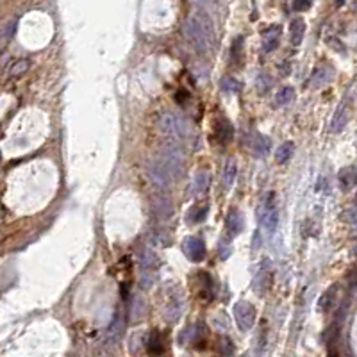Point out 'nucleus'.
Returning a JSON list of instances; mask_svg holds the SVG:
<instances>
[{"label":"nucleus","mask_w":357,"mask_h":357,"mask_svg":"<svg viewBox=\"0 0 357 357\" xmlns=\"http://www.w3.org/2000/svg\"><path fill=\"white\" fill-rule=\"evenodd\" d=\"M184 36L193 48L207 54L214 45V23L204 9L193 11L184 23Z\"/></svg>","instance_id":"obj_1"},{"label":"nucleus","mask_w":357,"mask_h":357,"mask_svg":"<svg viewBox=\"0 0 357 357\" xmlns=\"http://www.w3.org/2000/svg\"><path fill=\"white\" fill-rule=\"evenodd\" d=\"M159 127L168 138H171V140H175V141L186 140V138H189L193 132L191 124H189L186 118H182V116H179V114H175V113L163 114V116H161V122H159Z\"/></svg>","instance_id":"obj_2"},{"label":"nucleus","mask_w":357,"mask_h":357,"mask_svg":"<svg viewBox=\"0 0 357 357\" xmlns=\"http://www.w3.org/2000/svg\"><path fill=\"white\" fill-rule=\"evenodd\" d=\"M159 159L166 166V170L171 175L173 182L181 181L182 171H184V152L177 145H166L163 154L159 155Z\"/></svg>","instance_id":"obj_3"},{"label":"nucleus","mask_w":357,"mask_h":357,"mask_svg":"<svg viewBox=\"0 0 357 357\" xmlns=\"http://www.w3.org/2000/svg\"><path fill=\"white\" fill-rule=\"evenodd\" d=\"M257 218H259V225L263 231H266L268 234H273L277 225H279V211H277V206H275V195L270 193L266 200L261 204L257 211Z\"/></svg>","instance_id":"obj_4"},{"label":"nucleus","mask_w":357,"mask_h":357,"mask_svg":"<svg viewBox=\"0 0 357 357\" xmlns=\"http://www.w3.org/2000/svg\"><path fill=\"white\" fill-rule=\"evenodd\" d=\"M234 320L238 323L239 331H250L255 323V309L247 300H241L234 306Z\"/></svg>","instance_id":"obj_5"},{"label":"nucleus","mask_w":357,"mask_h":357,"mask_svg":"<svg viewBox=\"0 0 357 357\" xmlns=\"http://www.w3.org/2000/svg\"><path fill=\"white\" fill-rule=\"evenodd\" d=\"M148 173H150L152 181H154V184L159 188L161 191H166V189L173 184V179H171V175L168 173L166 166L161 163L159 157L154 159L150 165H148Z\"/></svg>","instance_id":"obj_6"},{"label":"nucleus","mask_w":357,"mask_h":357,"mask_svg":"<svg viewBox=\"0 0 357 357\" xmlns=\"http://www.w3.org/2000/svg\"><path fill=\"white\" fill-rule=\"evenodd\" d=\"M182 252H184V255H186L191 263H200V261L206 259V254H207L206 245H204L202 239L193 238V236L184 239V243H182Z\"/></svg>","instance_id":"obj_7"},{"label":"nucleus","mask_w":357,"mask_h":357,"mask_svg":"<svg viewBox=\"0 0 357 357\" xmlns=\"http://www.w3.org/2000/svg\"><path fill=\"white\" fill-rule=\"evenodd\" d=\"M182 309H184V298H182L181 293L171 295V298L168 300V304H166V309H165L166 320H168V321H177L179 318H181Z\"/></svg>","instance_id":"obj_8"},{"label":"nucleus","mask_w":357,"mask_h":357,"mask_svg":"<svg viewBox=\"0 0 357 357\" xmlns=\"http://www.w3.org/2000/svg\"><path fill=\"white\" fill-rule=\"evenodd\" d=\"M245 227L243 216L239 214L238 209H232V211L227 214V222H225V229H227V236L229 238H236Z\"/></svg>","instance_id":"obj_9"},{"label":"nucleus","mask_w":357,"mask_h":357,"mask_svg":"<svg viewBox=\"0 0 357 357\" xmlns=\"http://www.w3.org/2000/svg\"><path fill=\"white\" fill-rule=\"evenodd\" d=\"M214 136H216V140L220 141V143H223V145L229 143L234 136L232 124H231L227 118H220L216 122V125H214Z\"/></svg>","instance_id":"obj_10"},{"label":"nucleus","mask_w":357,"mask_h":357,"mask_svg":"<svg viewBox=\"0 0 357 357\" xmlns=\"http://www.w3.org/2000/svg\"><path fill=\"white\" fill-rule=\"evenodd\" d=\"M279 42H280V27L279 25L270 27L268 31L263 34V50L273 52L275 48L279 47Z\"/></svg>","instance_id":"obj_11"},{"label":"nucleus","mask_w":357,"mask_h":357,"mask_svg":"<svg viewBox=\"0 0 357 357\" xmlns=\"http://www.w3.org/2000/svg\"><path fill=\"white\" fill-rule=\"evenodd\" d=\"M209 184H211V175L207 170H198L193 177V191L197 195H204V193L209 189Z\"/></svg>","instance_id":"obj_12"},{"label":"nucleus","mask_w":357,"mask_h":357,"mask_svg":"<svg viewBox=\"0 0 357 357\" xmlns=\"http://www.w3.org/2000/svg\"><path fill=\"white\" fill-rule=\"evenodd\" d=\"M304 32H306V21H304V18H295L290 25V40L295 47H298L302 43Z\"/></svg>","instance_id":"obj_13"},{"label":"nucleus","mask_w":357,"mask_h":357,"mask_svg":"<svg viewBox=\"0 0 357 357\" xmlns=\"http://www.w3.org/2000/svg\"><path fill=\"white\" fill-rule=\"evenodd\" d=\"M293 154H295V143H293V141H286V143H282V145L277 148V152H275V161H277L279 165H286V163L293 157Z\"/></svg>","instance_id":"obj_14"},{"label":"nucleus","mask_w":357,"mask_h":357,"mask_svg":"<svg viewBox=\"0 0 357 357\" xmlns=\"http://www.w3.org/2000/svg\"><path fill=\"white\" fill-rule=\"evenodd\" d=\"M268 286H270V270H268V264L263 263L261 264V270L257 272V277H255V293L259 291V295H263Z\"/></svg>","instance_id":"obj_15"},{"label":"nucleus","mask_w":357,"mask_h":357,"mask_svg":"<svg viewBox=\"0 0 357 357\" xmlns=\"http://www.w3.org/2000/svg\"><path fill=\"white\" fill-rule=\"evenodd\" d=\"M236 173H238V165H236V161L234 159H229L223 166V173H222V181H223V186L225 188H231L236 181Z\"/></svg>","instance_id":"obj_16"},{"label":"nucleus","mask_w":357,"mask_h":357,"mask_svg":"<svg viewBox=\"0 0 357 357\" xmlns=\"http://www.w3.org/2000/svg\"><path fill=\"white\" fill-rule=\"evenodd\" d=\"M295 100V89L291 86H284V88L279 89V93L275 97V104L277 105H290Z\"/></svg>","instance_id":"obj_17"},{"label":"nucleus","mask_w":357,"mask_h":357,"mask_svg":"<svg viewBox=\"0 0 357 357\" xmlns=\"http://www.w3.org/2000/svg\"><path fill=\"white\" fill-rule=\"evenodd\" d=\"M29 68H31V61H29V59H18V61L13 63L11 68L7 70V77H11V79L20 77V75H23Z\"/></svg>","instance_id":"obj_18"},{"label":"nucleus","mask_w":357,"mask_h":357,"mask_svg":"<svg viewBox=\"0 0 357 357\" xmlns=\"http://www.w3.org/2000/svg\"><path fill=\"white\" fill-rule=\"evenodd\" d=\"M140 263H141V266H143L145 272H152V270L157 266V255H155L150 249H145L143 252H141Z\"/></svg>","instance_id":"obj_19"},{"label":"nucleus","mask_w":357,"mask_h":357,"mask_svg":"<svg viewBox=\"0 0 357 357\" xmlns=\"http://www.w3.org/2000/svg\"><path fill=\"white\" fill-rule=\"evenodd\" d=\"M147 350H148L152 356H159V354L163 352V341H161V334L157 331H154L150 336H148Z\"/></svg>","instance_id":"obj_20"},{"label":"nucleus","mask_w":357,"mask_h":357,"mask_svg":"<svg viewBox=\"0 0 357 357\" xmlns=\"http://www.w3.org/2000/svg\"><path fill=\"white\" fill-rule=\"evenodd\" d=\"M270 147H272V143H270V140L266 138V136H261V134H255L254 136V141H252V148H254L255 154L264 155L266 152L270 150Z\"/></svg>","instance_id":"obj_21"},{"label":"nucleus","mask_w":357,"mask_h":357,"mask_svg":"<svg viewBox=\"0 0 357 357\" xmlns=\"http://www.w3.org/2000/svg\"><path fill=\"white\" fill-rule=\"evenodd\" d=\"M207 216V206H193L188 212V222L189 223H200Z\"/></svg>","instance_id":"obj_22"},{"label":"nucleus","mask_w":357,"mask_h":357,"mask_svg":"<svg viewBox=\"0 0 357 357\" xmlns=\"http://www.w3.org/2000/svg\"><path fill=\"white\" fill-rule=\"evenodd\" d=\"M122 331H124V320L122 318H116V320L113 321V325H111V329H109L107 332V339L111 343H116L120 339V336H122Z\"/></svg>","instance_id":"obj_23"},{"label":"nucleus","mask_w":357,"mask_h":357,"mask_svg":"<svg viewBox=\"0 0 357 357\" xmlns=\"http://www.w3.org/2000/svg\"><path fill=\"white\" fill-rule=\"evenodd\" d=\"M272 84H273V81H272L270 75H266V73H261V75H257V79H255V89H257L259 95L268 93V89L272 88Z\"/></svg>","instance_id":"obj_24"},{"label":"nucleus","mask_w":357,"mask_h":357,"mask_svg":"<svg viewBox=\"0 0 357 357\" xmlns=\"http://www.w3.org/2000/svg\"><path fill=\"white\" fill-rule=\"evenodd\" d=\"M218 348H220V354H222L223 357H231L234 354V343L231 337L227 336H222L220 337V341H218Z\"/></svg>","instance_id":"obj_25"},{"label":"nucleus","mask_w":357,"mask_h":357,"mask_svg":"<svg viewBox=\"0 0 357 357\" xmlns=\"http://www.w3.org/2000/svg\"><path fill=\"white\" fill-rule=\"evenodd\" d=\"M220 86H222V89L225 93H238L239 89H241V84H239L234 77H223Z\"/></svg>","instance_id":"obj_26"},{"label":"nucleus","mask_w":357,"mask_h":357,"mask_svg":"<svg viewBox=\"0 0 357 357\" xmlns=\"http://www.w3.org/2000/svg\"><path fill=\"white\" fill-rule=\"evenodd\" d=\"M329 75H327V68H318L315 73H313V81H311V86L313 88H320L329 81Z\"/></svg>","instance_id":"obj_27"},{"label":"nucleus","mask_w":357,"mask_h":357,"mask_svg":"<svg viewBox=\"0 0 357 357\" xmlns=\"http://www.w3.org/2000/svg\"><path fill=\"white\" fill-rule=\"evenodd\" d=\"M145 313V302L141 300V296H136L134 302H132V311H130V316H132V321H138Z\"/></svg>","instance_id":"obj_28"},{"label":"nucleus","mask_w":357,"mask_h":357,"mask_svg":"<svg viewBox=\"0 0 357 357\" xmlns=\"http://www.w3.org/2000/svg\"><path fill=\"white\" fill-rule=\"evenodd\" d=\"M296 11H306L311 7V0H295V4H293Z\"/></svg>","instance_id":"obj_29"},{"label":"nucleus","mask_w":357,"mask_h":357,"mask_svg":"<svg viewBox=\"0 0 357 357\" xmlns=\"http://www.w3.org/2000/svg\"><path fill=\"white\" fill-rule=\"evenodd\" d=\"M198 4L204 5V7H207V5H214L218 2V0H197Z\"/></svg>","instance_id":"obj_30"}]
</instances>
